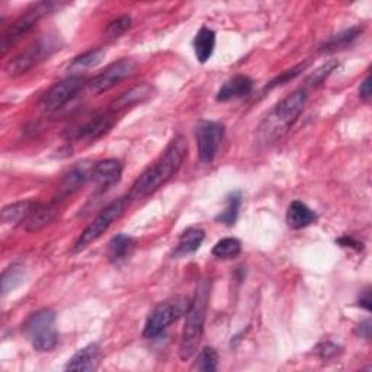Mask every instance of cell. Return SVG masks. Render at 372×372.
I'll return each instance as SVG.
<instances>
[{
	"label": "cell",
	"instance_id": "1",
	"mask_svg": "<svg viewBox=\"0 0 372 372\" xmlns=\"http://www.w3.org/2000/svg\"><path fill=\"white\" fill-rule=\"evenodd\" d=\"M186 155H188V141L183 135L175 137L162 156L137 177L128 198L141 200L160 190L179 172Z\"/></svg>",
	"mask_w": 372,
	"mask_h": 372
},
{
	"label": "cell",
	"instance_id": "2",
	"mask_svg": "<svg viewBox=\"0 0 372 372\" xmlns=\"http://www.w3.org/2000/svg\"><path fill=\"white\" fill-rule=\"evenodd\" d=\"M307 99L309 93L306 91H295L279 100L264 121L260 123L257 130L259 141L269 145L285 135L292 124L299 120Z\"/></svg>",
	"mask_w": 372,
	"mask_h": 372
},
{
	"label": "cell",
	"instance_id": "3",
	"mask_svg": "<svg viewBox=\"0 0 372 372\" xmlns=\"http://www.w3.org/2000/svg\"><path fill=\"white\" fill-rule=\"evenodd\" d=\"M210 301V284L202 281L195 292L194 300L191 301L188 313L185 314V327L182 331V339L179 345V356L182 361L191 359L202 339L204 326L207 319V309Z\"/></svg>",
	"mask_w": 372,
	"mask_h": 372
},
{
	"label": "cell",
	"instance_id": "4",
	"mask_svg": "<svg viewBox=\"0 0 372 372\" xmlns=\"http://www.w3.org/2000/svg\"><path fill=\"white\" fill-rule=\"evenodd\" d=\"M24 333L38 352H50L58 345V331L56 329V313L51 309H43L31 314L25 321Z\"/></svg>",
	"mask_w": 372,
	"mask_h": 372
},
{
	"label": "cell",
	"instance_id": "5",
	"mask_svg": "<svg viewBox=\"0 0 372 372\" xmlns=\"http://www.w3.org/2000/svg\"><path fill=\"white\" fill-rule=\"evenodd\" d=\"M191 306V300L186 299L183 295H176L172 299L166 300L165 303H160L152 313L147 317V321L144 324L143 336L147 339H155L175 321L182 319L186 313H188Z\"/></svg>",
	"mask_w": 372,
	"mask_h": 372
},
{
	"label": "cell",
	"instance_id": "6",
	"mask_svg": "<svg viewBox=\"0 0 372 372\" xmlns=\"http://www.w3.org/2000/svg\"><path fill=\"white\" fill-rule=\"evenodd\" d=\"M128 204H130V198L127 197V198H118L110 202L108 207H105L96 215V218L91 222V224L83 230V233L81 234L78 242L74 243L73 252L79 253V252L85 250L89 244L96 242L105 232L109 230V227L113 226L117 219H120L123 217Z\"/></svg>",
	"mask_w": 372,
	"mask_h": 372
},
{
	"label": "cell",
	"instance_id": "7",
	"mask_svg": "<svg viewBox=\"0 0 372 372\" xmlns=\"http://www.w3.org/2000/svg\"><path fill=\"white\" fill-rule=\"evenodd\" d=\"M57 8L60 9V5L56 2H40L32 5L5 31L2 36V46H0V48H2V54L5 56L15 43H18L24 35H26L36 24H38L41 18L54 12Z\"/></svg>",
	"mask_w": 372,
	"mask_h": 372
},
{
	"label": "cell",
	"instance_id": "8",
	"mask_svg": "<svg viewBox=\"0 0 372 372\" xmlns=\"http://www.w3.org/2000/svg\"><path fill=\"white\" fill-rule=\"evenodd\" d=\"M58 46L60 43L57 36H43V38L33 43L26 51L11 60L6 66V73L9 76H21V74L26 73L32 67L38 66L41 61L47 60L57 48H60Z\"/></svg>",
	"mask_w": 372,
	"mask_h": 372
},
{
	"label": "cell",
	"instance_id": "9",
	"mask_svg": "<svg viewBox=\"0 0 372 372\" xmlns=\"http://www.w3.org/2000/svg\"><path fill=\"white\" fill-rule=\"evenodd\" d=\"M135 71H137V63L134 60L121 58L118 61H114L113 64H109L103 71L96 74V76L89 82V86L95 93H100L131 78Z\"/></svg>",
	"mask_w": 372,
	"mask_h": 372
},
{
	"label": "cell",
	"instance_id": "10",
	"mask_svg": "<svg viewBox=\"0 0 372 372\" xmlns=\"http://www.w3.org/2000/svg\"><path fill=\"white\" fill-rule=\"evenodd\" d=\"M224 138V127L215 121H201L197 128L198 156L205 165L215 159L221 141Z\"/></svg>",
	"mask_w": 372,
	"mask_h": 372
},
{
	"label": "cell",
	"instance_id": "11",
	"mask_svg": "<svg viewBox=\"0 0 372 372\" xmlns=\"http://www.w3.org/2000/svg\"><path fill=\"white\" fill-rule=\"evenodd\" d=\"M85 79L82 76H71L58 83H56L41 99V108L47 113H54L64 103L73 99L85 86Z\"/></svg>",
	"mask_w": 372,
	"mask_h": 372
},
{
	"label": "cell",
	"instance_id": "12",
	"mask_svg": "<svg viewBox=\"0 0 372 372\" xmlns=\"http://www.w3.org/2000/svg\"><path fill=\"white\" fill-rule=\"evenodd\" d=\"M123 163L117 159H106L102 162H98L92 169L91 180L96 186L98 192H105L110 186L120 182L123 176Z\"/></svg>",
	"mask_w": 372,
	"mask_h": 372
},
{
	"label": "cell",
	"instance_id": "13",
	"mask_svg": "<svg viewBox=\"0 0 372 372\" xmlns=\"http://www.w3.org/2000/svg\"><path fill=\"white\" fill-rule=\"evenodd\" d=\"M95 165L89 163V162H79L78 165H74L67 175L64 176L60 190H58V195L57 200H66L67 197L73 195L76 191H79L82 186L91 180L92 176V169Z\"/></svg>",
	"mask_w": 372,
	"mask_h": 372
},
{
	"label": "cell",
	"instance_id": "14",
	"mask_svg": "<svg viewBox=\"0 0 372 372\" xmlns=\"http://www.w3.org/2000/svg\"><path fill=\"white\" fill-rule=\"evenodd\" d=\"M113 125L114 120L110 118V115H98L96 118H92L81 127L74 128L73 138L79 141H95L105 135L108 131H110Z\"/></svg>",
	"mask_w": 372,
	"mask_h": 372
},
{
	"label": "cell",
	"instance_id": "15",
	"mask_svg": "<svg viewBox=\"0 0 372 372\" xmlns=\"http://www.w3.org/2000/svg\"><path fill=\"white\" fill-rule=\"evenodd\" d=\"M100 359V348L96 343H91L74 353L67 365L66 371H95L99 366Z\"/></svg>",
	"mask_w": 372,
	"mask_h": 372
},
{
	"label": "cell",
	"instance_id": "16",
	"mask_svg": "<svg viewBox=\"0 0 372 372\" xmlns=\"http://www.w3.org/2000/svg\"><path fill=\"white\" fill-rule=\"evenodd\" d=\"M253 81L244 74H237L233 79L227 81L224 85L221 86L217 95V100L219 102H227L233 99H242L252 93L253 91Z\"/></svg>",
	"mask_w": 372,
	"mask_h": 372
},
{
	"label": "cell",
	"instance_id": "17",
	"mask_svg": "<svg viewBox=\"0 0 372 372\" xmlns=\"http://www.w3.org/2000/svg\"><path fill=\"white\" fill-rule=\"evenodd\" d=\"M56 217V205L54 204H41L35 202L28 218L25 219V229L29 233H36L46 226H48L50 222Z\"/></svg>",
	"mask_w": 372,
	"mask_h": 372
},
{
	"label": "cell",
	"instance_id": "18",
	"mask_svg": "<svg viewBox=\"0 0 372 372\" xmlns=\"http://www.w3.org/2000/svg\"><path fill=\"white\" fill-rule=\"evenodd\" d=\"M317 219V215L301 201H292L286 211V222L294 230H301L309 227Z\"/></svg>",
	"mask_w": 372,
	"mask_h": 372
},
{
	"label": "cell",
	"instance_id": "19",
	"mask_svg": "<svg viewBox=\"0 0 372 372\" xmlns=\"http://www.w3.org/2000/svg\"><path fill=\"white\" fill-rule=\"evenodd\" d=\"M205 239V233L201 229L197 227H191L188 230H185L182 233V236L179 237L177 246L173 252L175 257H185V256H190L194 254L202 244Z\"/></svg>",
	"mask_w": 372,
	"mask_h": 372
},
{
	"label": "cell",
	"instance_id": "20",
	"mask_svg": "<svg viewBox=\"0 0 372 372\" xmlns=\"http://www.w3.org/2000/svg\"><path fill=\"white\" fill-rule=\"evenodd\" d=\"M134 246H135V242L131 236L117 234L110 239V242L108 244V257L110 262L118 265L128 259V256L134 250Z\"/></svg>",
	"mask_w": 372,
	"mask_h": 372
},
{
	"label": "cell",
	"instance_id": "21",
	"mask_svg": "<svg viewBox=\"0 0 372 372\" xmlns=\"http://www.w3.org/2000/svg\"><path fill=\"white\" fill-rule=\"evenodd\" d=\"M215 48V32L202 26L194 38V50L200 63H207Z\"/></svg>",
	"mask_w": 372,
	"mask_h": 372
},
{
	"label": "cell",
	"instance_id": "22",
	"mask_svg": "<svg viewBox=\"0 0 372 372\" xmlns=\"http://www.w3.org/2000/svg\"><path fill=\"white\" fill-rule=\"evenodd\" d=\"M33 201H21L11 204L2 210V222L4 224H9L12 227L21 224L25 221L33 207Z\"/></svg>",
	"mask_w": 372,
	"mask_h": 372
},
{
	"label": "cell",
	"instance_id": "23",
	"mask_svg": "<svg viewBox=\"0 0 372 372\" xmlns=\"http://www.w3.org/2000/svg\"><path fill=\"white\" fill-rule=\"evenodd\" d=\"M152 86L150 85H138L133 89H130L128 92H125L123 96H120L114 103H113V110H120L123 108H127V106H131V105H135V103H140V102H144L145 99H148L152 96Z\"/></svg>",
	"mask_w": 372,
	"mask_h": 372
},
{
	"label": "cell",
	"instance_id": "24",
	"mask_svg": "<svg viewBox=\"0 0 372 372\" xmlns=\"http://www.w3.org/2000/svg\"><path fill=\"white\" fill-rule=\"evenodd\" d=\"M361 32H362V28L353 26V28H349V29H346L341 33H336L334 36H331V38L320 48V51L321 53H333V51L346 48L358 38Z\"/></svg>",
	"mask_w": 372,
	"mask_h": 372
},
{
	"label": "cell",
	"instance_id": "25",
	"mask_svg": "<svg viewBox=\"0 0 372 372\" xmlns=\"http://www.w3.org/2000/svg\"><path fill=\"white\" fill-rule=\"evenodd\" d=\"M106 51L103 48H96V50H91V51H86L83 53L82 56H78L76 58H74L70 66H68V71L71 73H82L91 67H95L98 66L103 57H105Z\"/></svg>",
	"mask_w": 372,
	"mask_h": 372
},
{
	"label": "cell",
	"instance_id": "26",
	"mask_svg": "<svg viewBox=\"0 0 372 372\" xmlns=\"http://www.w3.org/2000/svg\"><path fill=\"white\" fill-rule=\"evenodd\" d=\"M25 278V269L21 264L11 265L4 274H2V295L12 292L15 288H18Z\"/></svg>",
	"mask_w": 372,
	"mask_h": 372
},
{
	"label": "cell",
	"instance_id": "27",
	"mask_svg": "<svg viewBox=\"0 0 372 372\" xmlns=\"http://www.w3.org/2000/svg\"><path fill=\"white\" fill-rule=\"evenodd\" d=\"M240 252H242V243L234 237L221 239L212 247V254L218 259H234L240 254Z\"/></svg>",
	"mask_w": 372,
	"mask_h": 372
},
{
	"label": "cell",
	"instance_id": "28",
	"mask_svg": "<svg viewBox=\"0 0 372 372\" xmlns=\"http://www.w3.org/2000/svg\"><path fill=\"white\" fill-rule=\"evenodd\" d=\"M240 207H242V194L239 191H236L227 198L226 210L217 217V219L219 222H224V224H227V226H233L239 217Z\"/></svg>",
	"mask_w": 372,
	"mask_h": 372
},
{
	"label": "cell",
	"instance_id": "29",
	"mask_svg": "<svg viewBox=\"0 0 372 372\" xmlns=\"http://www.w3.org/2000/svg\"><path fill=\"white\" fill-rule=\"evenodd\" d=\"M217 363H218V353L214 348H204L200 353L198 358L192 366V369L204 371V372H214L217 371Z\"/></svg>",
	"mask_w": 372,
	"mask_h": 372
},
{
	"label": "cell",
	"instance_id": "30",
	"mask_svg": "<svg viewBox=\"0 0 372 372\" xmlns=\"http://www.w3.org/2000/svg\"><path fill=\"white\" fill-rule=\"evenodd\" d=\"M339 66V63L336 60H329L326 61L323 66H320L317 70H314L310 76L306 81V86L309 88H317L319 85H321L329 76L330 73Z\"/></svg>",
	"mask_w": 372,
	"mask_h": 372
},
{
	"label": "cell",
	"instance_id": "31",
	"mask_svg": "<svg viewBox=\"0 0 372 372\" xmlns=\"http://www.w3.org/2000/svg\"><path fill=\"white\" fill-rule=\"evenodd\" d=\"M131 18L128 15H124V16H120L117 18L115 21L110 22L105 31V36L108 40H115V38H120V36H123L131 26Z\"/></svg>",
	"mask_w": 372,
	"mask_h": 372
},
{
	"label": "cell",
	"instance_id": "32",
	"mask_svg": "<svg viewBox=\"0 0 372 372\" xmlns=\"http://www.w3.org/2000/svg\"><path fill=\"white\" fill-rule=\"evenodd\" d=\"M309 64H310V61H304V63H300V64L294 66L292 68L285 70L282 74H279L278 78H275V79H274V81L267 86V89H272V88H277V86L285 85V83L294 81L295 78H299L300 74H301V73L309 67Z\"/></svg>",
	"mask_w": 372,
	"mask_h": 372
},
{
	"label": "cell",
	"instance_id": "33",
	"mask_svg": "<svg viewBox=\"0 0 372 372\" xmlns=\"http://www.w3.org/2000/svg\"><path fill=\"white\" fill-rule=\"evenodd\" d=\"M319 349V353H320V356L321 358H330V356H333V355H336L338 353V351H339V346H336V345H333V343H323L321 346H319L317 348Z\"/></svg>",
	"mask_w": 372,
	"mask_h": 372
},
{
	"label": "cell",
	"instance_id": "34",
	"mask_svg": "<svg viewBox=\"0 0 372 372\" xmlns=\"http://www.w3.org/2000/svg\"><path fill=\"white\" fill-rule=\"evenodd\" d=\"M372 95V89H371V78L366 76V79L362 82L361 88H359V96L361 99H363L365 102H368L371 99Z\"/></svg>",
	"mask_w": 372,
	"mask_h": 372
},
{
	"label": "cell",
	"instance_id": "35",
	"mask_svg": "<svg viewBox=\"0 0 372 372\" xmlns=\"http://www.w3.org/2000/svg\"><path fill=\"white\" fill-rule=\"evenodd\" d=\"M371 330H372V323L369 319H366L365 321H362L358 326V333L361 334V338H365V339L371 338Z\"/></svg>",
	"mask_w": 372,
	"mask_h": 372
},
{
	"label": "cell",
	"instance_id": "36",
	"mask_svg": "<svg viewBox=\"0 0 372 372\" xmlns=\"http://www.w3.org/2000/svg\"><path fill=\"white\" fill-rule=\"evenodd\" d=\"M359 306H362L365 310H371V296H369V289L363 291V295H361L359 299Z\"/></svg>",
	"mask_w": 372,
	"mask_h": 372
},
{
	"label": "cell",
	"instance_id": "37",
	"mask_svg": "<svg viewBox=\"0 0 372 372\" xmlns=\"http://www.w3.org/2000/svg\"><path fill=\"white\" fill-rule=\"evenodd\" d=\"M341 246H351V247H355L356 250H361L362 249V246H359V243L358 242H355L352 237H342L339 242H338Z\"/></svg>",
	"mask_w": 372,
	"mask_h": 372
}]
</instances>
